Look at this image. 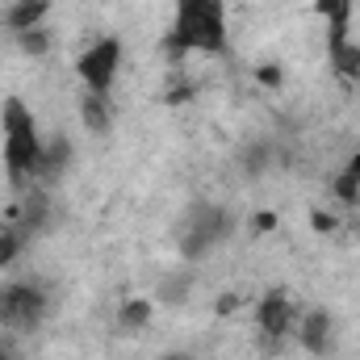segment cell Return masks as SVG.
<instances>
[{
    "instance_id": "obj_9",
    "label": "cell",
    "mask_w": 360,
    "mask_h": 360,
    "mask_svg": "<svg viewBox=\"0 0 360 360\" xmlns=\"http://www.w3.org/2000/svg\"><path fill=\"white\" fill-rule=\"evenodd\" d=\"M76 113H80V126H84V134L92 139H109L113 134V126H117V101H113V92H80V101H76Z\"/></svg>"
},
{
    "instance_id": "obj_2",
    "label": "cell",
    "mask_w": 360,
    "mask_h": 360,
    "mask_svg": "<svg viewBox=\"0 0 360 360\" xmlns=\"http://www.w3.org/2000/svg\"><path fill=\"white\" fill-rule=\"evenodd\" d=\"M38 155H42V126L25 96H8L0 105V164H4L8 184L30 188Z\"/></svg>"
},
{
    "instance_id": "obj_4",
    "label": "cell",
    "mask_w": 360,
    "mask_h": 360,
    "mask_svg": "<svg viewBox=\"0 0 360 360\" xmlns=\"http://www.w3.org/2000/svg\"><path fill=\"white\" fill-rule=\"evenodd\" d=\"M252 319H256V335H260V348L276 352L285 348V340L297 331V319H302V306L293 302V293L285 285H269L256 306H252Z\"/></svg>"
},
{
    "instance_id": "obj_24",
    "label": "cell",
    "mask_w": 360,
    "mask_h": 360,
    "mask_svg": "<svg viewBox=\"0 0 360 360\" xmlns=\"http://www.w3.org/2000/svg\"><path fill=\"white\" fill-rule=\"evenodd\" d=\"M155 360H197L193 352H184V348H168V352H160Z\"/></svg>"
},
{
    "instance_id": "obj_20",
    "label": "cell",
    "mask_w": 360,
    "mask_h": 360,
    "mask_svg": "<svg viewBox=\"0 0 360 360\" xmlns=\"http://www.w3.org/2000/svg\"><path fill=\"white\" fill-rule=\"evenodd\" d=\"M243 306H248V297H243V293H235V289H226V293H218V297H214V314H218V319H235Z\"/></svg>"
},
{
    "instance_id": "obj_10",
    "label": "cell",
    "mask_w": 360,
    "mask_h": 360,
    "mask_svg": "<svg viewBox=\"0 0 360 360\" xmlns=\"http://www.w3.org/2000/svg\"><path fill=\"white\" fill-rule=\"evenodd\" d=\"M51 8H55V0H4L0 25H4L8 34H25V30H34V25H46V21H51Z\"/></svg>"
},
{
    "instance_id": "obj_14",
    "label": "cell",
    "mask_w": 360,
    "mask_h": 360,
    "mask_svg": "<svg viewBox=\"0 0 360 360\" xmlns=\"http://www.w3.org/2000/svg\"><path fill=\"white\" fill-rule=\"evenodd\" d=\"M30 248V235L17 222H0V272H13Z\"/></svg>"
},
{
    "instance_id": "obj_12",
    "label": "cell",
    "mask_w": 360,
    "mask_h": 360,
    "mask_svg": "<svg viewBox=\"0 0 360 360\" xmlns=\"http://www.w3.org/2000/svg\"><path fill=\"white\" fill-rule=\"evenodd\" d=\"M155 297H147V293H134V297H126L122 306H117V314H113V323H117V331L122 335H143L151 323H155Z\"/></svg>"
},
{
    "instance_id": "obj_8",
    "label": "cell",
    "mask_w": 360,
    "mask_h": 360,
    "mask_svg": "<svg viewBox=\"0 0 360 360\" xmlns=\"http://www.w3.org/2000/svg\"><path fill=\"white\" fill-rule=\"evenodd\" d=\"M72 160H76L72 134H63V130L42 134V155H38V168H34V184H38V188H46V184L63 180V176H68V168H72Z\"/></svg>"
},
{
    "instance_id": "obj_21",
    "label": "cell",
    "mask_w": 360,
    "mask_h": 360,
    "mask_svg": "<svg viewBox=\"0 0 360 360\" xmlns=\"http://www.w3.org/2000/svg\"><path fill=\"white\" fill-rule=\"evenodd\" d=\"M276 226H281V214H276V210H256V214H252V231H256V235H272Z\"/></svg>"
},
{
    "instance_id": "obj_15",
    "label": "cell",
    "mask_w": 360,
    "mask_h": 360,
    "mask_svg": "<svg viewBox=\"0 0 360 360\" xmlns=\"http://www.w3.org/2000/svg\"><path fill=\"white\" fill-rule=\"evenodd\" d=\"M13 42H17V55H25V59H51L55 55V30L51 25H34L25 34H13Z\"/></svg>"
},
{
    "instance_id": "obj_18",
    "label": "cell",
    "mask_w": 360,
    "mask_h": 360,
    "mask_svg": "<svg viewBox=\"0 0 360 360\" xmlns=\"http://www.w3.org/2000/svg\"><path fill=\"white\" fill-rule=\"evenodd\" d=\"M188 281L184 276H168V281H160V293H155V302H164V306H180V302H188Z\"/></svg>"
},
{
    "instance_id": "obj_13",
    "label": "cell",
    "mask_w": 360,
    "mask_h": 360,
    "mask_svg": "<svg viewBox=\"0 0 360 360\" xmlns=\"http://www.w3.org/2000/svg\"><path fill=\"white\" fill-rule=\"evenodd\" d=\"M327 63L335 80H356L360 84V42L344 38V42H327Z\"/></svg>"
},
{
    "instance_id": "obj_25",
    "label": "cell",
    "mask_w": 360,
    "mask_h": 360,
    "mask_svg": "<svg viewBox=\"0 0 360 360\" xmlns=\"http://www.w3.org/2000/svg\"><path fill=\"white\" fill-rule=\"evenodd\" d=\"M0 360H13V356H8V352H4V348H0Z\"/></svg>"
},
{
    "instance_id": "obj_16",
    "label": "cell",
    "mask_w": 360,
    "mask_h": 360,
    "mask_svg": "<svg viewBox=\"0 0 360 360\" xmlns=\"http://www.w3.org/2000/svg\"><path fill=\"white\" fill-rule=\"evenodd\" d=\"M331 197L344 205V210H360V180L356 176H348L344 168L331 176Z\"/></svg>"
},
{
    "instance_id": "obj_5",
    "label": "cell",
    "mask_w": 360,
    "mask_h": 360,
    "mask_svg": "<svg viewBox=\"0 0 360 360\" xmlns=\"http://www.w3.org/2000/svg\"><path fill=\"white\" fill-rule=\"evenodd\" d=\"M122 59H126V46H122L117 34H101V38H92L89 46L76 55V80H80V89L113 92L117 76H122Z\"/></svg>"
},
{
    "instance_id": "obj_17",
    "label": "cell",
    "mask_w": 360,
    "mask_h": 360,
    "mask_svg": "<svg viewBox=\"0 0 360 360\" xmlns=\"http://www.w3.org/2000/svg\"><path fill=\"white\" fill-rule=\"evenodd\" d=\"M310 231H314V235H340V231H344V214H335V210H327V205H314V210H310Z\"/></svg>"
},
{
    "instance_id": "obj_19",
    "label": "cell",
    "mask_w": 360,
    "mask_h": 360,
    "mask_svg": "<svg viewBox=\"0 0 360 360\" xmlns=\"http://www.w3.org/2000/svg\"><path fill=\"white\" fill-rule=\"evenodd\" d=\"M252 80L264 92H281L285 89V68L281 63H260V68H252Z\"/></svg>"
},
{
    "instance_id": "obj_7",
    "label": "cell",
    "mask_w": 360,
    "mask_h": 360,
    "mask_svg": "<svg viewBox=\"0 0 360 360\" xmlns=\"http://www.w3.org/2000/svg\"><path fill=\"white\" fill-rule=\"evenodd\" d=\"M293 335L306 356H331L335 352V314L327 306H310V310H302Z\"/></svg>"
},
{
    "instance_id": "obj_1",
    "label": "cell",
    "mask_w": 360,
    "mask_h": 360,
    "mask_svg": "<svg viewBox=\"0 0 360 360\" xmlns=\"http://www.w3.org/2000/svg\"><path fill=\"white\" fill-rule=\"evenodd\" d=\"M231 46V17L226 0H176L172 30L164 38L168 59L184 55H222Z\"/></svg>"
},
{
    "instance_id": "obj_23",
    "label": "cell",
    "mask_w": 360,
    "mask_h": 360,
    "mask_svg": "<svg viewBox=\"0 0 360 360\" xmlns=\"http://www.w3.org/2000/svg\"><path fill=\"white\" fill-rule=\"evenodd\" d=\"M344 172H348V176H356V180H360V147H356V151H352V155H348V160H344Z\"/></svg>"
},
{
    "instance_id": "obj_11",
    "label": "cell",
    "mask_w": 360,
    "mask_h": 360,
    "mask_svg": "<svg viewBox=\"0 0 360 360\" xmlns=\"http://www.w3.org/2000/svg\"><path fill=\"white\" fill-rule=\"evenodd\" d=\"M314 17L327 25V42H344L352 38V17H356V0H310Z\"/></svg>"
},
{
    "instance_id": "obj_22",
    "label": "cell",
    "mask_w": 360,
    "mask_h": 360,
    "mask_svg": "<svg viewBox=\"0 0 360 360\" xmlns=\"http://www.w3.org/2000/svg\"><path fill=\"white\" fill-rule=\"evenodd\" d=\"M193 84H188V80H172V84H168V89H164V101H168V105H188V101H193Z\"/></svg>"
},
{
    "instance_id": "obj_3",
    "label": "cell",
    "mask_w": 360,
    "mask_h": 360,
    "mask_svg": "<svg viewBox=\"0 0 360 360\" xmlns=\"http://www.w3.org/2000/svg\"><path fill=\"white\" fill-rule=\"evenodd\" d=\"M51 314V293L38 276L0 281V331L4 335H34Z\"/></svg>"
},
{
    "instance_id": "obj_6",
    "label": "cell",
    "mask_w": 360,
    "mask_h": 360,
    "mask_svg": "<svg viewBox=\"0 0 360 360\" xmlns=\"http://www.w3.org/2000/svg\"><path fill=\"white\" fill-rule=\"evenodd\" d=\"M235 231V218L226 205H197L188 218H184V231H180V256L184 260H201L205 252H214L218 243H226Z\"/></svg>"
}]
</instances>
